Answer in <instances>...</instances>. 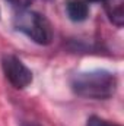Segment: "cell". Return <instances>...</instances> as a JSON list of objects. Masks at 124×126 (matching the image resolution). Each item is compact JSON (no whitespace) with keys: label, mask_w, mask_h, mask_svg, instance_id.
Returning <instances> with one entry per match:
<instances>
[{"label":"cell","mask_w":124,"mask_h":126,"mask_svg":"<svg viewBox=\"0 0 124 126\" xmlns=\"http://www.w3.org/2000/svg\"><path fill=\"white\" fill-rule=\"evenodd\" d=\"M12 4H15V6H18V7H26L28 4H31L34 0H9Z\"/></svg>","instance_id":"52a82bcc"},{"label":"cell","mask_w":124,"mask_h":126,"mask_svg":"<svg viewBox=\"0 0 124 126\" xmlns=\"http://www.w3.org/2000/svg\"><path fill=\"white\" fill-rule=\"evenodd\" d=\"M88 126H111L108 122L102 120V119H98V117H91L89 122H88Z\"/></svg>","instance_id":"8992f818"},{"label":"cell","mask_w":124,"mask_h":126,"mask_svg":"<svg viewBox=\"0 0 124 126\" xmlns=\"http://www.w3.org/2000/svg\"><path fill=\"white\" fill-rule=\"evenodd\" d=\"M74 93L91 100L110 98L117 90V78L107 70H92L76 75L72 79Z\"/></svg>","instance_id":"6da1fadb"},{"label":"cell","mask_w":124,"mask_h":126,"mask_svg":"<svg viewBox=\"0 0 124 126\" xmlns=\"http://www.w3.org/2000/svg\"><path fill=\"white\" fill-rule=\"evenodd\" d=\"M16 30L24 32L37 44H50L53 40V31L50 22L39 13L32 10H21L15 16Z\"/></svg>","instance_id":"7a4b0ae2"},{"label":"cell","mask_w":124,"mask_h":126,"mask_svg":"<svg viewBox=\"0 0 124 126\" xmlns=\"http://www.w3.org/2000/svg\"><path fill=\"white\" fill-rule=\"evenodd\" d=\"M66 10H67L69 18L74 22L85 21L89 13V7H88L86 1H83V0H69L66 4Z\"/></svg>","instance_id":"277c9868"},{"label":"cell","mask_w":124,"mask_h":126,"mask_svg":"<svg viewBox=\"0 0 124 126\" xmlns=\"http://www.w3.org/2000/svg\"><path fill=\"white\" fill-rule=\"evenodd\" d=\"M89 1H105V0H89Z\"/></svg>","instance_id":"ba28073f"},{"label":"cell","mask_w":124,"mask_h":126,"mask_svg":"<svg viewBox=\"0 0 124 126\" xmlns=\"http://www.w3.org/2000/svg\"><path fill=\"white\" fill-rule=\"evenodd\" d=\"M25 126H37V125H34V123H28V125H25Z\"/></svg>","instance_id":"9c48e42d"},{"label":"cell","mask_w":124,"mask_h":126,"mask_svg":"<svg viewBox=\"0 0 124 126\" xmlns=\"http://www.w3.org/2000/svg\"><path fill=\"white\" fill-rule=\"evenodd\" d=\"M3 72L15 88H25L32 82V72L15 56H4L1 60Z\"/></svg>","instance_id":"3957f363"},{"label":"cell","mask_w":124,"mask_h":126,"mask_svg":"<svg viewBox=\"0 0 124 126\" xmlns=\"http://www.w3.org/2000/svg\"><path fill=\"white\" fill-rule=\"evenodd\" d=\"M105 9H107V13L110 16V19L117 27H121L124 21L123 0H105Z\"/></svg>","instance_id":"5b68a950"}]
</instances>
